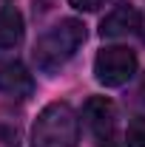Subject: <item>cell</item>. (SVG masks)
I'll use <instances>...</instances> for the list:
<instances>
[{"instance_id":"4","label":"cell","mask_w":145,"mask_h":147,"mask_svg":"<svg viewBox=\"0 0 145 147\" xmlns=\"http://www.w3.org/2000/svg\"><path fill=\"white\" fill-rule=\"evenodd\" d=\"M83 125L97 136V139H108L114 125H117V110L114 102L105 96H91L83 105Z\"/></svg>"},{"instance_id":"5","label":"cell","mask_w":145,"mask_h":147,"mask_svg":"<svg viewBox=\"0 0 145 147\" xmlns=\"http://www.w3.org/2000/svg\"><path fill=\"white\" fill-rule=\"evenodd\" d=\"M31 91H34V79L17 59L0 62V93L3 96L26 99V96H31Z\"/></svg>"},{"instance_id":"6","label":"cell","mask_w":145,"mask_h":147,"mask_svg":"<svg viewBox=\"0 0 145 147\" xmlns=\"http://www.w3.org/2000/svg\"><path fill=\"white\" fill-rule=\"evenodd\" d=\"M140 28V11L131 3H120L114 11H108L100 23V34L103 37H125Z\"/></svg>"},{"instance_id":"11","label":"cell","mask_w":145,"mask_h":147,"mask_svg":"<svg viewBox=\"0 0 145 147\" xmlns=\"http://www.w3.org/2000/svg\"><path fill=\"white\" fill-rule=\"evenodd\" d=\"M140 93H142V102H145V82H142V91H140Z\"/></svg>"},{"instance_id":"3","label":"cell","mask_w":145,"mask_h":147,"mask_svg":"<svg viewBox=\"0 0 145 147\" xmlns=\"http://www.w3.org/2000/svg\"><path fill=\"white\" fill-rule=\"evenodd\" d=\"M137 74V54L122 45L103 48L94 59V76L105 88H120Z\"/></svg>"},{"instance_id":"7","label":"cell","mask_w":145,"mask_h":147,"mask_svg":"<svg viewBox=\"0 0 145 147\" xmlns=\"http://www.w3.org/2000/svg\"><path fill=\"white\" fill-rule=\"evenodd\" d=\"M23 40V17L17 9H0V48H14Z\"/></svg>"},{"instance_id":"2","label":"cell","mask_w":145,"mask_h":147,"mask_svg":"<svg viewBox=\"0 0 145 147\" xmlns=\"http://www.w3.org/2000/svg\"><path fill=\"white\" fill-rule=\"evenodd\" d=\"M80 119L68 102H51L31 127V147H77Z\"/></svg>"},{"instance_id":"1","label":"cell","mask_w":145,"mask_h":147,"mask_svg":"<svg viewBox=\"0 0 145 147\" xmlns=\"http://www.w3.org/2000/svg\"><path fill=\"white\" fill-rule=\"evenodd\" d=\"M83 42H85V26H83L80 20H74V17L60 20L57 26H51L46 34L37 40V45H34L37 68L46 71V74L60 71V68L80 51Z\"/></svg>"},{"instance_id":"9","label":"cell","mask_w":145,"mask_h":147,"mask_svg":"<svg viewBox=\"0 0 145 147\" xmlns=\"http://www.w3.org/2000/svg\"><path fill=\"white\" fill-rule=\"evenodd\" d=\"M77 11H97V9H103L108 0H68Z\"/></svg>"},{"instance_id":"8","label":"cell","mask_w":145,"mask_h":147,"mask_svg":"<svg viewBox=\"0 0 145 147\" xmlns=\"http://www.w3.org/2000/svg\"><path fill=\"white\" fill-rule=\"evenodd\" d=\"M125 144L128 147H145V116H137V119L128 122Z\"/></svg>"},{"instance_id":"10","label":"cell","mask_w":145,"mask_h":147,"mask_svg":"<svg viewBox=\"0 0 145 147\" xmlns=\"http://www.w3.org/2000/svg\"><path fill=\"white\" fill-rule=\"evenodd\" d=\"M100 147H117V144H111V142H105V139H103V144Z\"/></svg>"}]
</instances>
